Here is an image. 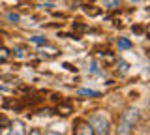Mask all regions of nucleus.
<instances>
[{
	"mask_svg": "<svg viewBox=\"0 0 150 135\" xmlns=\"http://www.w3.org/2000/svg\"><path fill=\"white\" fill-rule=\"evenodd\" d=\"M139 118V111L129 107L126 109V113L120 116V122H118V135H129L131 129L135 128V122Z\"/></svg>",
	"mask_w": 150,
	"mask_h": 135,
	"instance_id": "nucleus-1",
	"label": "nucleus"
},
{
	"mask_svg": "<svg viewBox=\"0 0 150 135\" xmlns=\"http://www.w3.org/2000/svg\"><path fill=\"white\" fill-rule=\"evenodd\" d=\"M90 128L94 129V133H98V135H105L107 131H109V120H107V116L105 115H101V113H96L90 118Z\"/></svg>",
	"mask_w": 150,
	"mask_h": 135,
	"instance_id": "nucleus-2",
	"label": "nucleus"
},
{
	"mask_svg": "<svg viewBox=\"0 0 150 135\" xmlns=\"http://www.w3.org/2000/svg\"><path fill=\"white\" fill-rule=\"evenodd\" d=\"M75 135H96L94 133V129L90 128V124H79L77 126V131H75Z\"/></svg>",
	"mask_w": 150,
	"mask_h": 135,
	"instance_id": "nucleus-3",
	"label": "nucleus"
},
{
	"mask_svg": "<svg viewBox=\"0 0 150 135\" xmlns=\"http://www.w3.org/2000/svg\"><path fill=\"white\" fill-rule=\"evenodd\" d=\"M11 135H26L23 122H15V124L11 126Z\"/></svg>",
	"mask_w": 150,
	"mask_h": 135,
	"instance_id": "nucleus-4",
	"label": "nucleus"
},
{
	"mask_svg": "<svg viewBox=\"0 0 150 135\" xmlns=\"http://www.w3.org/2000/svg\"><path fill=\"white\" fill-rule=\"evenodd\" d=\"M118 47H120V49H129V47H131V41L126 40V38H120V40H118Z\"/></svg>",
	"mask_w": 150,
	"mask_h": 135,
	"instance_id": "nucleus-5",
	"label": "nucleus"
},
{
	"mask_svg": "<svg viewBox=\"0 0 150 135\" xmlns=\"http://www.w3.org/2000/svg\"><path fill=\"white\" fill-rule=\"evenodd\" d=\"M79 94H81V96H100V92L88 90V88H83V90H79Z\"/></svg>",
	"mask_w": 150,
	"mask_h": 135,
	"instance_id": "nucleus-6",
	"label": "nucleus"
},
{
	"mask_svg": "<svg viewBox=\"0 0 150 135\" xmlns=\"http://www.w3.org/2000/svg\"><path fill=\"white\" fill-rule=\"evenodd\" d=\"M30 40L34 41V43H38V45H45V43H47V40H45V38H41V36H32Z\"/></svg>",
	"mask_w": 150,
	"mask_h": 135,
	"instance_id": "nucleus-7",
	"label": "nucleus"
},
{
	"mask_svg": "<svg viewBox=\"0 0 150 135\" xmlns=\"http://www.w3.org/2000/svg\"><path fill=\"white\" fill-rule=\"evenodd\" d=\"M116 6H120V0H107L105 2V8H109V10H112Z\"/></svg>",
	"mask_w": 150,
	"mask_h": 135,
	"instance_id": "nucleus-8",
	"label": "nucleus"
},
{
	"mask_svg": "<svg viewBox=\"0 0 150 135\" xmlns=\"http://www.w3.org/2000/svg\"><path fill=\"white\" fill-rule=\"evenodd\" d=\"M8 124H9V120L4 115H0V128H4V126H8Z\"/></svg>",
	"mask_w": 150,
	"mask_h": 135,
	"instance_id": "nucleus-9",
	"label": "nucleus"
},
{
	"mask_svg": "<svg viewBox=\"0 0 150 135\" xmlns=\"http://www.w3.org/2000/svg\"><path fill=\"white\" fill-rule=\"evenodd\" d=\"M8 19H9V21H15V23H17V21H19V15H17V13H9V15H8Z\"/></svg>",
	"mask_w": 150,
	"mask_h": 135,
	"instance_id": "nucleus-10",
	"label": "nucleus"
},
{
	"mask_svg": "<svg viewBox=\"0 0 150 135\" xmlns=\"http://www.w3.org/2000/svg\"><path fill=\"white\" fill-rule=\"evenodd\" d=\"M30 135H41V133H40V129H32Z\"/></svg>",
	"mask_w": 150,
	"mask_h": 135,
	"instance_id": "nucleus-11",
	"label": "nucleus"
},
{
	"mask_svg": "<svg viewBox=\"0 0 150 135\" xmlns=\"http://www.w3.org/2000/svg\"><path fill=\"white\" fill-rule=\"evenodd\" d=\"M45 135H60V133H56V131H47Z\"/></svg>",
	"mask_w": 150,
	"mask_h": 135,
	"instance_id": "nucleus-12",
	"label": "nucleus"
}]
</instances>
